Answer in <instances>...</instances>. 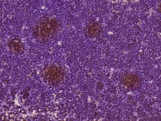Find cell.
<instances>
[{"label": "cell", "instance_id": "obj_1", "mask_svg": "<svg viewBox=\"0 0 161 121\" xmlns=\"http://www.w3.org/2000/svg\"><path fill=\"white\" fill-rule=\"evenodd\" d=\"M138 79L135 75H128L124 79V83L129 87H135L137 82Z\"/></svg>", "mask_w": 161, "mask_h": 121}, {"label": "cell", "instance_id": "obj_2", "mask_svg": "<svg viewBox=\"0 0 161 121\" xmlns=\"http://www.w3.org/2000/svg\"><path fill=\"white\" fill-rule=\"evenodd\" d=\"M48 73H49L48 76L52 79V80H56L57 79H59L61 75L60 74V71H59V70L57 68H53L49 70Z\"/></svg>", "mask_w": 161, "mask_h": 121}, {"label": "cell", "instance_id": "obj_3", "mask_svg": "<svg viewBox=\"0 0 161 121\" xmlns=\"http://www.w3.org/2000/svg\"><path fill=\"white\" fill-rule=\"evenodd\" d=\"M50 24H48L47 25H42V27H40L41 31H40V33H42L43 35V33L45 35H49V34H50L51 32V29H52L53 27H51Z\"/></svg>", "mask_w": 161, "mask_h": 121}]
</instances>
